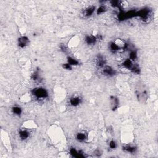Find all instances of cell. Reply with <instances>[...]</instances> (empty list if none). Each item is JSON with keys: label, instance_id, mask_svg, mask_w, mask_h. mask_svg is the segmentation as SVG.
<instances>
[{"label": "cell", "instance_id": "52a82bcc", "mask_svg": "<svg viewBox=\"0 0 158 158\" xmlns=\"http://www.w3.org/2000/svg\"><path fill=\"white\" fill-rule=\"evenodd\" d=\"M70 155L74 157L77 158H84L85 157V153L82 150H77L75 148H70L69 150Z\"/></svg>", "mask_w": 158, "mask_h": 158}, {"label": "cell", "instance_id": "44dd1931", "mask_svg": "<svg viewBox=\"0 0 158 158\" xmlns=\"http://www.w3.org/2000/svg\"><path fill=\"white\" fill-rule=\"evenodd\" d=\"M106 10H107L106 7L104 5H103V4L99 6V8L97 9H96L97 15H100V14H102L104 13L106 11Z\"/></svg>", "mask_w": 158, "mask_h": 158}, {"label": "cell", "instance_id": "2e32d148", "mask_svg": "<svg viewBox=\"0 0 158 158\" xmlns=\"http://www.w3.org/2000/svg\"><path fill=\"white\" fill-rule=\"evenodd\" d=\"M134 63H135V62H133L132 61V60H130V59H126L124 60L122 63V66L124 68H125L127 70H130L132 68V67L133 66Z\"/></svg>", "mask_w": 158, "mask_h": 158}, {"label": "cell", "instance_id": "5bb4252c", "mask_svg": "<svg viewBox=\"0 0 158 158\" xmlns=\"http://www.w3.org/2000/svg\"><path fill=\"white\" fill-rule=\"evenodd\" d=\"M19 137L22 140L28 139L30 137V132L27 129H21L19 131Z\"/></svg>", "mask_w": 158, "mask_h": 158}, {"label": "cell", "instance_id": "30bf717a", "mask_svg": "<svg viewBox=\"0 0 158 158\" xmlns=\"http://www.w3.org/2000/svg\"><path fill=\"white\" fill-rule=\"evenodd\" d=\"M82 103V99L79 96H74L69 99V104L72 107H77Z\"/></svg>", "mask_w": 158, "mask_h": 158}, {"label": "cell", "instance_id": "5b68a950", "mask_svg": "<svg viewBox=\"0 0 158 158\" xmlns=\"http://www.w3.org/2000/svg\"><path fill=\"white\" fill-rule=\"evenodd\" d=\"M106 65V59L104 56L99 54L96 58V66L98 69H103Z\"/></svg>", "mask_w": 158, "mask_h": 158}, {"label": "cell", "instance_id": "ffe728a7", "mask_svg": "<svg viewBox=\"0 0 158 158\" xmlns=\"http://www.w3.org/2000/svg\"><path fill=\"white\" fill-rule=\"evenodd\" d=\"M138 57V55H137V51L135 50H132L131 51H129V57L128 59H130L132 61L135 62Z\"/></svg>", "mask_w": 158, "mask_h": 158}, {"label": "cell", "instance_id": "d4e9b609", "mask_svg": "<svg viewBox=\"0 0 158 158\" xmlns=\"http://www.w3.org/2000/svg\"><path fill=\"white\" fill-rule=\"evenodd\" d=\"M94 153L95 155H96L97 156H100V155H101V152H100V151L99 150H96L95 151H94Z\"/></svg>", "mask_w": 158, "mask_h": 158}, {"label": "cell", "instance_id": "603a6c76", "mask_svg": "<svg viewBox=\"0 0 158 158\" xmlns=\"http://www.w3.org/2000/svg\"><path fill=\"white\" fill-rule=\"evenodd\" d=\"M72 68L73 67L70 66L69 63H64L63 64V68L65 70H72Z\"/></svg>", "mask_w": 158, "mask_h": 158}, {"label": "cell", "instance_id": "6da1fadb", "mask_svg": "<svg viewBox=\"0 0 158 158\" xmlns=\"http://www.w3.org/2000/svg\"><path fill=\"white\" fill-rule=\"evenodd\" d=\"M136 95L138 100L141 103H145L148 98V90L144 85H139L136 88Z\"/></svg>", "mask_w": 158, "mask_h": 158}, {"label": "cell", "instance_id": "7a4b0ae2", "mask_svg": "<svg viewBox=\"0 0 158 158\" xmlns=\"http://www.w3.org/2000/svg\"><path fill=\"white\" fill-rule=\"evenodd\" d=\"M152 11L149 8H144L136 11V17H140L143 22L148 23L151 19Z\"/></svg>", "mask_w": 158, "mask_h": 158}, {"label": "cell", "instance_id": "9a60e30c", "mask_svg": "<svg viewBox=\"0 0 158 158\" xmlns=\"http://www.w3.org/2000/svg\"><path fill=\"white\" fill-rule=\"evenodd\" d=\"M122 150L124 152L128 153H134L137 150V148L133 145H126L122 146Z\"/></svg>", "mask_w": 158, "mask_h": 158}, {"label": "cell", "instance_id": "cb8c5ba5", "mask_svg": "<svg viewBox=\"0 0 158 158\" xmlns=\"http://www.w3.org/2000/svg\"><path fill=\"white\" fill-rule=\"evenodd\" d=\"M60 49L61 50L63 51V52H65V53H66L68 51V48H67V46L64 45H60Z\"/></svg>", "mask_w": 158, "mask_h": 158}, {"label": "cell", "instance_id": "7c38bea8", "mask_svg": "<svg viewBox=\"0 0 158 158\" xmlns=\"http://www.w3.org/2000/svg\"><path fill=\"white\" fill-rule=\"evenodd\" d=\"M75 139L79 142L83 143L88 139V135L87 134L84 132H80L77 133V135L75 136Z\"/></svg>", "mask_w": 158, "mask_h": 158}, {"label": "cell", "instance_id": "3957f363", "mask_svg": "<svg viewBox=\"0 0 158 158\" xmlns=\"http://www.w3.org/2000/svg\"><path fill=\"white\" fill-rule=\"evenodd\" d=\"M32 93L34 97L38 99H45L49 97L48 90L43 87H37L32 90Z\"/></svg>", "mask_w": 158, "mask_h": 158}, {"label": "cell", "instance_id": "8992f818", "mask_svg": "<svg viewBox=\"0 0 158 158\" xmlns=\"http://www.w3.org/2000/svg\"><path fill=\"white\" fill-rule=\"evenodd\" d=\"M30 43V40L27 36H21L18 38L17 45L20 48H24L27 46Z\"/></svg>", "mask_w": 158, "mask_h": 158}, {"label": "cell", "instance_id": "ba28073f", "mask_svg": "<svg viewBox=\"0 0 158 158\" xmlns=\"http://www.w3.org/2000/svg\"><path fill=\"white\" fill-rule=\"evenodd\" d=\"M98 37H96L93 35H87L85 38V43L89 46L95 45L98 41Z\"/></svg>", "mask_w": 158, "mask_h": 158}, {"label": "cell", "instance_id": "d6986e66", "mask_svg": "<svg viewBox=\"0 0 158 158\" xmlns=\"http://www.w3.org/2000/svg\"><path fill=\"white\" fill-rule=\"evenodd\" d=\"M67 63H69L72 66H77L80 64L79 61L75 59L74 57L71 56H68L67 57Z\"/></svg>", "mask_w": 158, "mask_h": 158}, {"label": "cell", "instance_id": "277c9868", "mask_svg": "<svg viewBox=\"0 0 158 158\" xmlns=\"http://www.w3.org/2000/svg\"><path fill=\"white\" fill-rule=\"evenodd\" d=\"M102 72L104 75L108 77H112L114 75H116L117 72L116 70H115L111 66L106 65L102 69Z\"/></svg>", "mask_w": 158, "mask_h": 158}, {"label": "cell", "instance_id": "ac0fdd59", "mask_svg": "<svg viewBox=\"0 0 158 158\" xmlns=\"http://www.w3.org/2000/svg\"><path fill=\"white\" fill-rule=\"evenodd\" d=\"M12 112L16 116L20 117L22 113V108L19 106H14L11 108Z\"/></svg>", "mask_w": 158, "mask_h": 158}, {"label": "cell", "instance_id": "4fadbf2b", "mask_svg": "<svg viewBox=\"0 0 158 158\" xmlns=\"http://www.w3.org/2000/svg\"><path fill=\"white\" fill-rule=\"evenodd\" d=\"M31 79L33 81H34V82H40L41 80H42L40 70L38 69L33 72V73L32 74Z\"/></svg>", "mask_w": 158, "mask_h": 158}, {"label": "cell", "instance_id": "7402d4cb", "mask_svg": "<svg viewBox=\"0 0 158 158\" xmlns=\"http://www.w3.org/2000/svg\"><path fill=\"white\" fill-rule=\"evenodd\" d=\"M109 146L111 150H115L117 148V143L114 140H112L109 141Z\"/></svg>", "mask_w": 158, "mask_h": 158}, {"label": "cell", "instance_id": "e0dca14e", "mask_svg": "<svg viewBox=\"0 0 158 158\" xmlns=\"http://www.w3.org/2000/svg\"><path fill=\"white\" fill-rule=\"evenodd\" d=\"M130 71L131 72H132L133 74H137V75L140 74V73H141V68H140L139 64L134 63V64H133V66L132 67V68L130 70Z\"/></svg>", "mask_w": 158, "mask_h": 158}, {"label": "cell", "instance_id": "8fae6325", "mask_svg": "<svg viewBox=\"0 0 158 158\" xmlns=\"http://www.w3.org/2000/svg\"><path fill=\"white\" fill-rule=\"evenodd\" d=\"M96 11V8L93 6H90L85 8L83 10V15L85 17L92 16L94 12Z\"/></svg>", "mask_w": 158, "mask_h": 158}, {"label": "cell", "instance_id": "9c48e42d", "mask_svg": "<svg viewBox=\"0 0 158 158\" xmlns=\"http://www.w3.org/2000/svg\"><path fill=\"white\" fill-rule=\"evenodd\" d=\"M110 103H111V108L113 111H116L119 107V99L117 97L115 96H111L110 97Z\"/></svg>", "mask_w": 158, "mask_h": 158}]
</instances>
